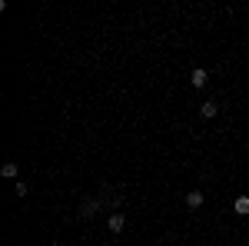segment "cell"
Segmentation results:
<instances>
[{"instance_id": "5b68a950", "label": "cell", "mask_w": 249, "mask_h": 246, "mask_svg": "<svg viewBox=\"0 0 249 246\" xmlns=\"http://www.w3.org/2000/svg\"><path fill=\"white\" fill-rule=\"evenodd\" d=\"M232 209H236L239 216H249V196H239V200L232 203Z\"/></svg>"}, {"instance_id": "277c9868", "label": "cell", "mask_w": 249, "mask_h": 246, "mask_svg": "<svg viewBox=\"0 0 249 246\" xmlns=\"http://www.w3.org/2000/svg\"><path fill=\"white\" fill-rule=\"evenodd\" d=\"M126 229V213H113L110 216V233H123Z\"/></svg>"}, {"instance_id": "8992f818", "label": "cell", "mask_w": 249, "mask_h": 246, "mask_svg": "<svg viewBox=\"0 0 249 246\" xmlns=\"http://www.w3.org/2000/svg\"><path fill=\"white\" fill-rule=\"evenodd\" d=\"M0 173H3L7 180H17V163H14V160H7V163L0 167Z\"/></svg>"}, {"instance_id": "52a82bcc", "label": "cell", "mask_w": 249, "mask_h": 246, "mask_svg": "<svg viewBox=\"0 0 249 246\" xmlns=\"http://www.w3.org/2000/svg\"><path fill=\"white\" fill-rule=\"evenodd\" d=\"M14 193H17V196H27V193H30V187H27L23 180H17V183H14Z\"/></svg>"}, {"instance_id": "3957f363", "label": "cell", "mask_w": 249, "mask_h": 246, "mask_svg": "<svg viewBox=\"0 0 249 246\" xmlns=\"http://www.w3.org/2000/svg\"><path fill=\"white\" fill-rule=\"evenodd\" d=\"M216 114H219V103H213V100H206V103H199V116H203V120H213Z\"/></svg>"}, {"instance_id": "7a4b0ae2", "label": "cell", "mask_w": 249, "mask_h": 246, "mask_svg": "<svg viewBox=\"0 0 249 246\" xmlns=\"http://www.w3.org/2000/svg\"><path fill=\"white\" fill-rule=\"evenodd\" d=\"M203 203H206V193H203V189H190V193H186V207L190 209H199Z\"/></svg>"}, {"instance_id": "6da1fadb", "label": "cell", "mask_w": 249, "mask_h": 246, "mask_svg": "<svg viewBox=\"0 0 249 246\" xmlns=\"http://www.w3.org/2000/svg\"><path fill=\"white\" fill-rule=\"evenodd\" d=\"M190 83H193V87H196V90H203V87L210 83V74H206L203 67H196V70H193V74H190Z\"/></svg>"}]
</instances>
